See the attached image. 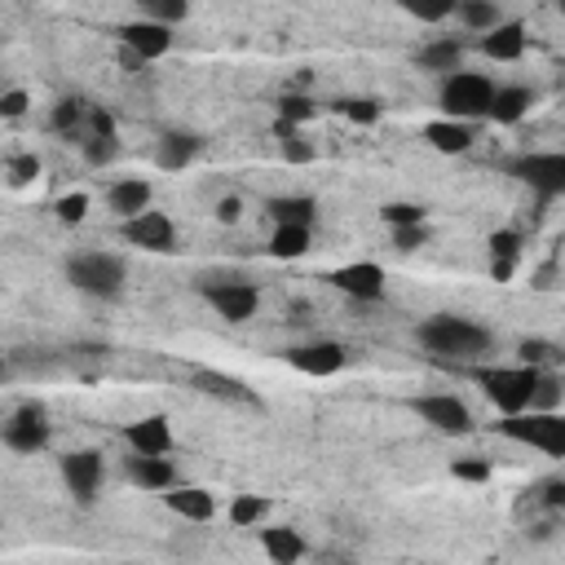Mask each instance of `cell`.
Instances as JSON below:
<instances>
[{
    "mask_svg": "<svg viewBox=\"0 0 565 565\" xmlns=\"http://www.w3.org/2000/svg\"><path fill=\"white\" fill-rule=\"evenodd\" d=\"M539 366H525V362H512V366H477L472 380L481 384L486 402L499 411V415H521L534 406V388H539Z\"/></svg>",
    "mask_w": 565,
    "mask_h": 565,
    "instance_id": "cell-2",
    "label": "cell"
},
{
    "mask_svg": "<svg viewBox=\"0 0 565 565\" xmlns=\"http://www.w3.org/2000/svg\"><path fill=\"white\" fill-rule=\"evenodd\" d=\"M516 353H521V362H525V366H539V371H543V362H552V358H556V349H552L547 340H521V344H516Z\"/></svg>",
    "mask_w": 565,
    "mask_h": 565,
    "instance_id": "cell-42",
    "label": "cell"
},
{
    "mask_svg": "<svg viewBox=\"0 0 565 565\" xmlns=\"http://www.w3.org/2000/svg\"><path fill=\"white\" fill-rule=\"evenodd\" d=\"M194 384L212 397H230V402H252V393L234 380V375H221V371H194Z\"/></svg>",
    "mask_w": 565,
    "mask_h": 565,
    "instance_id": "cell-31",
    "label": "cell"
},
{
    "mask_svg": "<svg viewBox=\"0 0 565 565\" xmlns=\"http://www.w3.org/2000/svg\"><path fill=\"white\" fill-rule=\"evenodd\" d=\"M499 433L525 450H543L547 459H565V415L561 411H521L499 415Z\"/></svg>",
    "mask_w": 565,
    "mask_h": 565,
    "instance_id": "cell-5",
    "label": "cell"
},
{
    "mask_svg": "<svg viewBox=\"0 0 565 565\" xmlns=\"http://www.w3.org/2000/svg\"><path fill=\"white\" fill-rule=\"evenodd\" d=\"M124 441H128V450L132 455H150V459H168L172 455V446H177V437H172V419L168 415H141V419H132V424H124Z\"/></svg>",
    "mask_w": 565,
    "mask_h": 565,
    "instance_id": "cell-14",
    "label": "cell"
},
{
    "mask_svg": "<svg viewBox=\"0 0 565 565\" xmlns=\"http://www.w3.org/2000/svg\"><path fill=\"white\" fill-rule=\"evenodd\" d=\"M340 115L353 119V124H375L380 119V102H371V97H344L340 102Z\"/></svg>",
    "mask_w": 565,
    "mask_h": 565,
    "instance_id": "cell-39",
    "label": "cell"
},
{
    "mask_svg": "<svg viewBox=\"0 0 565 565\" xmlns=\"http://www.w3.org/2000/svg\"><path fill=\"white\" fill-rule=\"evenodd\" d=\"M327 282L335 287V291H344V296H353V300H384V291H388V274H384V265L380 260H349V265H335L331 274H327Z\"/></svg>",
    "mask_w": 565,
    "mask_h": 565,
    "instance_id": "cell-11",
    "label": "cell"
},
{
    "mask_svg": "<svg viewBox=\"0 0 565 565\" xmlns=\"http://www.w3.org/2000/svg\"><path fill=\"white\" fill-rule=\"evenodd\" d=\"M57 472H62V486L71 490L75 503H93L97 490H102V477H106V463H102V450H66L57 459Z\"/></svg>",
    "mask_w": 565,
    "mask_h": 565,
    "instance_id": "cell-10",
    "label": "cell"
},
{
    "mask_svg": "<svg viewBox=\"0 0 565 565\" xmlns=\"http://www.w3.org/2000/svg\"><path fill=\"white\" fill-rule=\"evenodd\" d=\"M106 207L119 216V221H132L141 212H150V181L146 177H115L106 185Z\"/></svg>",
    "mask_w": 565,
    "mask_h": 565,
    "instance_id": "cell-16",
    "label": "cell"
},
{
    "mask_svg": "<svg viewBox=\"0 0 565 565\" xmlns=\"http://www.w3.org/2000/svg\"><path fill=\"white\" fill-rule=\"evenodd\" d=\"M53 216H57L62 225H79V221L88 216V194H84V190H71V194H62V199L53 203Z\"/></svg>",
    "mask_w": 565,
    "mask_h": 565,
    "instance_id": "cell-37",
    "label": "cell"
},
{
    "mask_svg": "<svg viewBox=\"0 0 565 565\" xmlns=\"http://www.w3.org/2000/svg\"><path fill=\"white\" fill-rule=\"evenodd\" d=\"M119 234H124L128 247H141V252H172L177 247V225L159 207H150L132 221H119Z\"/></svg>",
    "mask_w": 565,
    "mask_h": 565,
    "instance_id": "cell-13",
    "label": "cell"
},
{
    "mask_svg": "<svg viewBox=\"0 0 565 565\" xmlns=\"http://www.w3.org/2000/svg\"><path fill=\"white\" fill-rule=\"evenodd\" d=\"M212 216H216L221 225H238V216H243V199H238V194H221V199L212 203Z\"/></svg>",
    "mask_w": 565,
    "mask_h": 565,
    "instance_id": "cell-43",
    "label": "cell"
},
{
    "mask_svg": "<svg viewBox=\"0 0 565 565\" xmlns=\"http://www.w3.org/2000/svg\"><path fill=\"white\" fill-rule=\"evenodd\" d=\"M486 252H490V278L508 282L516 274V260H521V230H494L486 238Z\"/></svg>",
    "mask_w": 565,
    "mask_h": 565,
    "instance_id": "cell-21",
    "label": "cell"
},
{
    "mask_svg": "<svg viewBox=\"0 0 565 565\" xmlns=\"http://www.w3.org/2000/svg\"><path fill=\"white\" fill-rule=\"evenodd\" d=\"M265 212L274 225H313L318 221V203L309 194H274L265 203Z\"/></svg>",
    "mask_w": 565,
    "mask_h": 565,
    "instance_id": "cell-26",
    "label": "cell"
},
{
    "mask_svg": "<svg viewBox=\"0 0 565 565\" xmlns=\"http://www.w3.org/2000/svg\"><path fill=\"white\" fill-rule=\"evenodd\" d=\"M119 49H124V62H128V66L159 62V57L172 49V26L150 22V18H132V22L119 26Z\"/></svg>",
    "mask_w": 565,
    "mask_h": 565,
    "instance_id": "cell-9",
    "label": "cell"
},
{
    "mask_svg": "<svg viewBox=\"0 0 565 565\" xmlns=\"http://www.w3.org/2000/svg\"><path fill=\"white\" fill-rule=\"evenodd\" d=\"M225 516H230L238 530H252V525H260V521L269 516V499H265V494H234L230 508H225Z\"/></svg>",
    "mask_w": 565,
    "mask_h": 565,
    "instance_id": "cell-30",
    "label": "cell"
},
{
    "mask_svg": "<svg viewBox=\"0 0 565 565\" xmlns=\"http://www.w3.org/2000/svg\"><path fill=\"white\" fill-rule=\"evenodd\" d=\"M313 115H318L313 97H305V93H282V97H278V124L300 128V124H309Z\"/></svg>",
    "mask_w": 565,
    "mask_h": 565,
    "instance_id": "cell-33",
    "label": "cell"
},
{
    "mask_svg": "<svg viewBox=\"0 0 565 565\" xmlns=\"http://www.w3.org/2000/svg\"><path fill=\"white\" fill-rule=\"evenodd\" d=\"M40 172H44V163H40L35 150H18V154L4 159V181H9V190H26L31 181H40Z\"/></svg>",
    "mask_w": 565,
    "mask_h": 565,
    "instance_id": "cell-29",
    "label": "cell"
},
{
    "mask_svg": "<svg viewBox=\"0 0 565 565\" xmlns=\"http://www.w3.org/2000/svg\"><path fill=\"white\" fill-rule=\"evenodd\" d=\"M455 18L472 31V35H490L499 22H503V13H499V4H490V0H463L459 9H455Z\"/></svg>",
    "mask_w": 565,
    "mask_h": 565,
    "instance_id": "cell-28",
    "label": "cell"
},
{
    "mask_svg": "<svg viewBox=\"0 0 565 565\" xmlns=\"http://www.w3.org/2000/svg\"><path fill=\"white\" fill-rule=\"evenodd\" d=\"M477 49H481L486 57H494V62H516V57L525 53V22L503 18L490 35H481V40H477Z\"/></svg>",
    "mask_w": 565,
    "mask_h": 565,
    "instance_id": "cell-19",
    "label": "cell"
},
{
    "mask_svg": "<svg viewBox=\"0 0 565 565\" xmlns=\"http://www.w3.org/2000/svg\"><path fill=\"white\" fill-rule=\"evenodd\" d=\"M565 397V380L556 371H543L539 375V388H534V406L530 411H556V402Z\"/></svg>",
    "mask_w": 565,
    "mask_h": 565,
    "instance_id": "cell-35",
    "label": "cell"
},
{
    "mask_svg": "<svg viewBox=\"0 0 565 565\" xmlns=\"http://www.w3.org/2000/svg\"><path fill=\"white\" fill-rule=\"evenodd\" d=\"M124 278H128V265L124 256L115 252H75L66 260V282L84 296H97V300H115L124 291Z\"/></svg>",
    "mask_w": 565,
    "mask_h": 565,
    "instance_id": "cell-4",
    "label": "cell"
},
{
    "mask_svg": "<svg viewBox=\"0 0 565 565\" xmlns=\"http://www.w3.org/2000/svg\"><path fill=\"white\" fill-rule=\"evenodd\" d=\"M380 221L388 230H411V225H424V207L419 203H406V199H388L380 207Z\"/></svg>",
    "mask_w": 565,
    "mask_h": 565,
    "instance_id": "cell-34",
    "label": "cell"
},
{
    "mask_svg": "<svg viewBox=\"0 0 565 565\" xmlns=\"http://www.w3.org/2000/svg\"><path fill=\"white\" fill-rule=\"evenodd\" d=\"M287 362L300 371V375H313V380H327V375H340L349 353L340 340H309V344H296L287 349Z\"/></svg>",
    "mask_w": 565,
    "mask_h": 565,
    "instance_id": "cell-15",
    "label": "cell"
},
{
    "mask_svg": "<svg viewBox=\"0 0 565 565\" xmlns=\"http://www.w3.org/2000/svg\"><path fill=\"white\" fill-rule=\"evenodd\" d=\"M84 119H88V115H84L79 102H57V106H53V128H57V132H79Z\"/></svg>",
    "mask_w": 565,
    "mask_h": 565,
    "instance_id": "cell-40",
    "label": "cell"
},
{
    "mask_svg": "<svg viewBox=\"0 0 565 565\" xmlns=\"http://www.w3.org/2000/svg\"><path fill=\"white\" fill-rule=\"evenodd\" d=\"M463 40L459 35H433L419 53H415V62L424 66V71H441V79L446 75H455V71H463Z\"/></svg>",
    "mask_w": 565,
    "mask_h": 565,
    "instance_id": "cell-20",
    "label": "cell"
},
{
    "mask_svg": "<svg viewBox=\"0 0 565 565\" xmlns=\"http://www.w3.org/2000/svg\"><path fill=\"white\" fill-rule=\"evenodd\" d=\"M530 106H534V88H525V84H499L494 106H490V115H486V119H494V124L512 128V124H521V119L530 115Z\"/></svg>",
    "mask_w": 565,
    "mask_h": 565,
    "instance_id": "cell-23",
    "label": "cell"
},
{
    "mask_svg": "<svg viewBox=\"0 0 565 565\" xmlns=\"http://www.w3.org/2000/svg\"><path fill=\"white\" fill-rule=\"evenodd\" d=\"M424 141L437 150V154H463L472 146V124H459V119H428L424 124Z\"/></svg>",
    "mask_w": 565,
    "mask_h": 565,
    "instance_id": "cell-25",
    "label": "cell"
},
{
    "mask_svg": "<svg viewBox=\"0 0 565 565\" xmlns=\"http://www.w3.org/2000/svg\"><path fill=\"white\" fill-rule=\"evenodd\" d=\"M141 18L163 22V26H177V22H185V18H190V4H185V0H150Z\"/></svg>",
    "mask_w": 565,
    "mask_h": 565,
    "instance_id": "cell-36",
    "label": "cell"
},
{
    "mask_svg": "<svg viewBox=\"0 0 565 565\" xmlns=\"http://www.w3.org/2000/svg\"><path fill=\"white\" fill-rule=\"evenodd\" d=\"M203 300L225 318V322H247L260 309V287L247 278H230V282H203Z\"/></svg>",
    "mask_w": 565,
    "mask_h": 565,
    "instance_id": "cell-12",
    "label": "cell"
},
{
    "mask_svg": "<svg viewBox=\"0 0 565 565\" xmlns=\"http://www.w3.org/2000/svg\"><path fill=\"white\" fill-rule=\"evenodd\" d=\"M508 177L530 185L539 199H556L565 194V150H525L508 159Z\"/></svg>",
    "mask_w": 565,
    "mask_h": 565,
    "instance_id": "cell-6",
    "label": "cell"
},
{
    "mask_svg": "<svg viewBox=\"0 0 565 565\" xmlns=\"http://www.w3.org/2000/svg\"><path fill=\"white\" fill-rule=\"evenodd\" d=\"M31 110V93L26 88H4L0 93V119H22Z\"/></svg>",
    "mask_w": 565,
    "mask_h": 565,
    "instance_id": "cell-41",
    "label": "cell"
},
{
    "mask_svg": "<svg viewBox=\"0 0 565 565\" xmlns=\"http://www.w3.org/2000/svg\"><path fill=\"white\" fill-rule=\"evenodd\" d=\"M260 552L269 556V565H300L309 543L296 525H265L260 530Z\"/></svg>",
    "mask_w": 565,
    "mask_h": 565,
    "instance_id": "cell-18",
    "label": "cell"
},
{
    "mask_svg": "<svg viewBox=\"0 0 565 565\" xmlns=\"http://www.w3.org/2000/svg\"><path fill=\"white\" fill-rule=\"evenodd\" d=\"M274 137H278V150H282V159L287 163H309L318 150L300 137V128H291V124H274Z\"/></svg>",
    "mask_w": 565,
    "mask_h": 565,
    "instance_id": "cell-32",
    "label": "cell"
},
{
    "mask_svg": "<svg viewBox=\"0 0 565 565\" xmlns=\"http://www.w3.org/2000/svg\"><path fill=\"white\" fill-rule=\"evenodd\" d=\"M265 247L278 260H300L313 247V225H274V234H269Z\"/></svg>",
    "mask_w": 565,
    "mask_h": 565,
    "instance_id": "cell-27",
    "label": "cell"
},
{
    "mask_svg": "<svg viewBox=\"0 0 565 565\" xmlns=\"http://www.w3.org/2000/svg\"><path fill=\"white\" fill-rule=\"evenodd\" d=\"M494 93L499 84L486 75V71H455L441 79L437 88V106H441V119H459V124H472V119H486L490 106H494Z\"/></svg>",
    "mask_w": 565,
    "mask_h": 565,
    "instance_id": "cell-3",
    "label": "cell"
},
{
    "mask_svg": "<svg viewBox=\"0 0 565 565\" xmlns=\"http://www.w3.org/2000/svg\"><path fill=\"white\" fill-rule=\"evenodd\" d=\"M450 477L455 481H468V486H481V481H490V463L477 459V455H468V459H455L450 463Z\"/></svg>",
    "mask_w": 565,
    "mask_h": 565,
    "instance_id": "cell-38",
    "label": "cell"
},
{
    "mask_svg": "<svg viewBox=\"0 0 565 565\" xmlns=\"http://www.w3.org/2000/svg\"><path fill=\"white\" fill-rule=\"evenodd\" d=\"M415 340L433 353V358H450V362H463V358H477L490 349V327H481L477 318H463V313H433L415 327Z\"/></svg>",
    "mask_w": 565,
    "mask_h": 565,
    "instance_id": "cell-1",
    "label": "cell"
},
{
    "mask_svg": "<svg viewBox=\"0 0 565 565\" xmlns=\"http://www.w3.org/2000/svg\"><path fill=\"white\" fill-rule=\"evenodd\" d=\"M128 481L141 490H159L168 494L177 486V468L172 459H150V455H128Z\"/></svg>",
    "mask_w": 565,
    "mask_h": 565,
    "instance_id": "cell-22",
    "label": "cell"
},
{
    "mask_svg": "<svg viewBox=\"0 0 565 565\" xmlns=\"http://www.w3.org/2000/svg\"><path fill=\"white\" fill-rule=\"evenodd\" d=\"M411 411H415L428 428H437V433H446V437H468V433L477 428L472 406H468L459 393H424V397H411Z\"/></svg>",
    "mask_w": 565,
    "mask_h": 565,
    "instance_id": "cell-7",
    "label": "cell"
},
{
    "mask_svg": "<svg viewBox=\"0 0 565 565\" xmlns=\"http://www.w3.org/2000/svg\"><path fill=\"white\" fill-rule=\"evenodd\" d=\"M49 437H53V424H49V411L40 402H22V406L9 411V419H4V446L13 455H35V450L49 446Z\"/></svg>",
    "mask_w": 565,
    "mask_h": 565,
    "instance_id": "cell-8",
    "label": "cell"
},
{
    "mask_svg": "<svg viewBox=\"0 0 565 565\" xmlns=\"http://www.w3.org/2000/svg\"><path fill=\"white\" fill-rule=\"evenodd\" d=\"M199 150H203V141H199L194 132H163L159 146H154V163H159L163 172H181V168L194 163Z\"/></svg>",
    "mask_w": 565,
    "mask_h": 565,
    "instance_id": "cell-24",
    "label": "cell"
},
{
    "mask_svg": "<svg viewBox=\"0 0 565 565\" xmlns=\"http://www.w3.org/2000/svg\"><path fill=\"white\" fill-rule=\"evenodd\" d=\"M163 508L168 512H177V516H185V521H212L216 512H221V503H216V494L212 490H203V486H172L168 494H163Z\"/></svg>",
    "mask_w": 565,
    "mask_h": 565,
    "instance_id": "cell-17",
    "label": "cell"
},
{
    "mask_svg": "<svg viewBox=\"0 0 565 565\" xmlns=\"http://www.w3.org/2000/svg\"><path fill=\"white\" fill-rule=\"evenodd\" d=\"M424 238H428V225H411V230H393V247H397V252H415V247H424Z\"/></svg>",
    "mask_w": 565,
    "mask_h": 565,
    "instance_id": "cell-44",
    "label": "cell"
}]
</instances>
